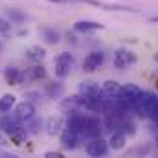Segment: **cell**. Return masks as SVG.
<instances>
[{
  "label": "cell",
  "mask_w": 158,
  "mask_h": 158,
  "mask_svg": "<svg viewBox=\"0 0 158 158\" xmlns=\"http://www.w3.org/2000/svg\"><path fill=\"white\" fill-rule=\"evenodd\" d=\"M134 63H136V53L134 52H131L127 48H118L114 52V66L118 70H125Z\"/></svg>",
  "instance_id": "5b68a950"
},
{
  "label": "cell",
  "mask_w": 158,
  "mask_h": 158,
  "mask_svg": "<svg viewBox=\"0 0 158 158\" xmlns=\"http://www.w3.org/2000/svg\"><path fill=\"white\" fill-rule=\"evenodd\" d=\"M53 4H88L105 11H121V13H136L134 7L125 6V4H116V2H103V0H48Z\"/></svg>",
  "instance_id": "6da1fadb"
},
{
  "label": "cell",
  "mask_w": 158,
  "mask_h": 158,
  "mask_svg": "<svg viewBox=\"0 0 158 158\" xmlns=\"http://www.w3.org/2000/svg\"><path fill=\"white\" fill-rule=\"evenodd\" d=\"M46 96L52 98V99H57L64 94V85L59 83V81H52V83H46V88H44Z\"/></svg>",
  "instance_id": "e0dca14e"
},
{
  "label": "cell",
  "mask_w": 158,
  "mask_h": 158,
  "mask_svg": "<svg viewBox=\"0 0 158 158\" xmlns=\"http://www.w3.org/2000/svg\"><path fill=\"white\" fill-rule=\"evenodd\" d=\"M125 143H127V132H125V131L116 129V131L110 132V136H109V145H110V149L119 151V149L125 147Z\"/></svg>",
  "instance_id": "7c38bea8"
},
{
  "label": "cell",
  "mask_w": 158,
  "mask_h": 158,
  "mask_svg": "<svg viewBox=\"0 0 158 158\" xmlns=\"http://www.w3.org/2000/svg\"><path fill=\"white\" fill-rule=\"evenodd\" d=\"M63 125H64V121H63L61 116H50L44 121V131H46V134L55 136V134H59L63 131Z\"/></svg>",
  "instance_id": "5bb4252c"
},
{
  "label": "cell",
  "mask_w": 158,
  "mask_h": 158,
  "mask_svg": "<svg viewBox=\"0 0 158 158\" xmlns=\"http://www.w3.org/2000/svg\"><path fill=\"white\" fill-rule=\"evenodd\" d=\"M149 20H151V22H155V24H158V17H151Z\"/></svg>",
  "instance_id": "484cf974"
},
{
  "label": "cell",
  "mask_w": 158,
  "mask_h": 158,
  "mask_svg": "<svg viewBox=\"0 0 158 158\" xmlns=\"http://www.w3.org/2000/svg\"><path fill=\"white\" fill-rule=\"evenodd\" d=\"M24 127H26V131H28V134H39L40 129L44 127V123L40 121L37 116H33L31 119H28V121H24Z\"/></svg>",
  "instance_id": "44dd1931"
},
{
  "label": "cell",
  "mask_w": 158,
  "mask_h": 158,
  "mask_svg": "<svg viewBox=\"0 0 158 158\" xmlns=\"http://www.w3.org/2000/svg\"><path fill=\"white\" fill-rule=\"evenodd\" d=\"M77 142H79L77 132H74V131L68 129V127H64V129L61 131V145H63L66 151H74V149L77 147Z\"/></svg>",
  "instance_id": "9c48e42d"
},
{
  "label": "cell",
  "mask_w": 158,
  "mask_h": 158,
  "mask_svg": "<svg viewBox=\"0 0 158 158\" xmlns=\"http://www.w3.org/2000/svg\"><path fill=\"white\" fill-rule=\"evenodd\" d=\"M103 28L105 26L101 22H96V20H77L74 24V31H77V33H92V31H98Z\"/></svg>",
  "instance_id": "4fadbf2b"
},
{
  "label": "cell",
  "mask_w": 158,
  "mask_h": 158,
  "mask_svg": "<svg viewBox=\"0 0 158 158\" xmlns=\"http://www.w3.org/2000/svg\"><path fill=\"white\" fill-rule=\"evenodd\" d=\"M35 112H37V109H35V105H33L30 99H28V101H22V103H17V105H15V114L22 119V121H28V119H31L33 116H35Z\"/></svg>",
  "instance_id": "30bf717a"
},
{
  "label": "cell",
  "mask_w": 158,
  "mask_h": 158,
  "mask_svg": "<svg viewBox=\"0 0 158 158\" xmlns=\"http://www.w3.org/2000/svg\"><path fill=\"white\" fill-rule=\"evenodd\" d=\"M44 55H46V50L40 46H30L26 50V59L33 61V63H39L40 59H44Z\"/></svg>",
  "instance_id": "ac0fdd59"
},
{
  "label": "cell",
  "mask_w": 158,
  "mask_h": 158,
  "mask_svg": "<svg viewBox=\"0 0 158 158\" xmlns=\"http://www.w3.org/2000/svg\"><path fill=\"white\" fill-rule=\"evenodd\" d=\"M155 61H158V53H155Z\"/></svg>",
  "instance_id": "83f0119b"
},
{
  "label": "cell",
  "mask_w": 158,
  "mask_h": 158,
  "mask_svg": "<svg viewBox=\"0 0 158 158\" xmlns=\"http://www.w3.org/2000/svg\"><path fill=\"white\" fill-rule=\"evenodd\" d=\"M2 48H4V44H2V40H0V52H2Z\"/></svg>",
  "instance_id": "4316f807"
},
{
  "label": "cell",
  "mask_w": 158,
  "mask_h": 158,
  "mask_svg": "<svg viewBox=\"0 0 158 158\" xmlns=\"http://www.w3.org/2000/svg\"><path fill=\"white\" fill-rule=\"evenodd\" d=\"M20 129H24V121L19 118L15 112L13 114L2 112V116H0V131H4L7 136H11L13 132H17Z\"/></svg>",
  "instance_id": "3957f363"
},
{
  "label": "cell",
  "mask_w": 158,
  "mask_h": 158,
  "mask_svg": "<svg viewBox=\"0 0 158 158\" xmlns=\"http://www.w3.org/2000/svg\"><path fill=\"white\" fill-rule=\"evenodd\" d=\"M53 72L57 79H64L70 76L72 66H74V55L70 52H61L55 59H53Z\"/></svg>",
  "instance_id": "7a4b0ae2"
},
{
  "label": "cell",
  "mask_w": 158,
  "mask_h": 158,
  "mask_svg": "<svg viewBox=\"0 0 158 158\" xmlns=\"http://www.w3.org/2000/svg\"><path fill=\"white\" fill-rule=\"evenodd\" d=\"M155 125H156V129H158V119H155Z\"/></svg>",
  "instance_id": "f1b7e54d"
},
{
  "label": "cell",
  "mask_w": 158,
  "mask_h": 158,
  "mask_svg": "<svg viewBox=\"0 0 158 158\" xmlns=\"http://www.w3.org/2000/svg\"><path fill=\"white\" fill-rule=\"evenodd\" d=\"M17 105V98L13 94H4L0 98V112H9L11 109H15Z\"/></svg>",
  "instance_id": "d6986e66"
},
{
  "label": "cell",
  "mask_w": 158,
  "mask_h": 158,
  "mask_svg": "<svg viewBox=\"0 0 158 158\" xmlns=\"http://www.w3.org/2000/svg\"><path fill=\"white\" fill-rule=\"evenodd\" d=\"M39 33L42 35V39L46 44H52V46H55L59 40H61V35H59V31L55 30V28H50V26H42L39 30Z\"/></svg>",
  "instance_id": "9a60e30c"
},
{
  "label": "cell",
  "mask_w": 158,
  "mask_h": 158,
  "mask_svg": "<svg viewBox=\"0 0 158 158\" xmlns=\"http://www.w3.org/2000/svg\"><path fill=\"white\" fill-rule=\"evenodd\" d=\"M44 158H63V155L57 153V151H48V153L44 155Z\"/></svg>",
  "instance_id": "cb8c5ba5"
},
{
  "label": "cell",
  "mask_w": 158,
  "mask_h": 158,
  "mask_svg": "<svg viewBox=\"0 0 158 158\" xmlns=\"http://www.w3.org/2000/svg\"><path fill=\"white\" fill-rule=\"evenodd\" d=\"M103 92L109 96V98H114L116 94H118L119 90H121V85H119L118 81H114V79H109V81H105L103 83Z\"/></svg>",
  "instance_id": "ffe728a7"
},
{
  "label": "cell",
  "mask_w": 158,
  "mask_h": 158,
  "mask_svg": "<svg viewBox=\"0 0 158 158\" xmlns=\"http://www.w3.org/2000/svg\"><path fill=\"white\" fill-rule=\"evenodd\" d=\"M7 15H9L11 22H22V20H24V15H22L19 9H7Z\"/></svg>",
  "instance_id": "603a6c76"
},
{
  "label": "cell",
  "mask_w": 158,
  "mask_h": 158,
  "mask_svg": "<svg viewBox=\"0 0 158 158\" xmlns=\"http://www.w3.org/2000/svg\"><path fill=\"white\" fill-rule=\"evenodd\" d=\"M101 131H103V121L98 118V116H86V125H85V131L81 136H86V138H96V136H101Z\"/></svg>",
  "instance_id": "ba28073f"
},
{
  "label": "cell",
  "mask_w": 158,
  "mask_h": 158,
  "mask_svg": "<svg viewBox=\"0 0 158 158\" xmlns=\"http://www.w3.org/2000/svg\"><path fill=\"white\" fill-rule=\"evenodd\" d=\"M11 24L13 22H9V20H6V19H0V35H4V37H7V35H11Z\"/></svg>",
  "instance_id": "7402d4cb"
},
{
  "label": "cell",
  "mask_w": 158,
  "mask_h": 158,
  "mask_svg": "<svg viewBox=\"0 0 158 158\" xmlns=\"http://www.w3.org/2000/svg\"><path fill=\"white\" fill-rule=\"evenodd\" d=\"M103 61H105V53H103L101 50L90 52V53L85 57V61H83V70H85V72H96V70L103 64Z\"/></svg>",
  "instance_id": "52a82bcc"
},
{
  "label": "cell",
  "mask_w": 158,
  "mask_h": 158,
  "mask_svg": "<svg viewBox=\"0 0 158 158\" xmlns=\"http://www.w3.org/2000/svg\"><path fill=\"white\" fill-rule=\"evenodd\" d=\"M110 145H109V140L101 138V136H96V138H90V142L86 143L85 151L88 156H105L109 153Z\"/></svg>",
  "instance_id": "277c9868"
},
{
  "label": "cell",
  "mask_w": 158,
  "mask_h": 158,
  "mask_svg": "<svg viewBox=\"0 0 158 158\" xmlns=\"http://www.w3.org/2000/svg\"><path fill=\"white\" fill-rule=\"evenodd\" d=\"M24 76H26V81H40L46 77V68L42 64H33L24 70Z\"/></svg>",
  "instance_id": "2e32d148"
},
{
  "label": "cell",
  "mask_w": 158,
  "mask_h": 158,
  "mask_svg": "<svg viewBox=\"0 0 158 158\" xmlns=\"http://www.w3.org/2000/svg\"><path fill=\"white\" fill-rule=\"evenodd\" d=\"M4 134H6V132H4V131H0V145H6V143H7V138H6Z\"/></svg>",
  "instance_id": "d4e9b609"
},
{
  "label": "cell",
  "mask_w": 158,
  "mask_h": 158,
  "mask_svg": "<svg viewBox=\"0 0 158 158\" xmlns=\"http://www.w3.org/2000/svg\"><path fill=\"white\" fill-rule=\"evenodd\" d=\"M79 94L90 98V99H103L107 94L103 92V88H99V85L96 81H83L79 85Z\"/></svg>",
  "instance_id": "8992f818"
},
{
  "label": "cell",
  "mask_w": 158,
  "mask_h": 158,
  "mask_svg": "<svg viewBox=\"0 0 158 158\" xmlns=\"http://www.w3.org/2000/svg\"><path fill=\"white\" fill-rule=\"evenodd\" d=\"M4 79L7 85H20L26 81V76H24V70H20L17 66H7L4 70Z\"/></svg>",
  "instance_id": "8fae6325"
}]
</instances>
